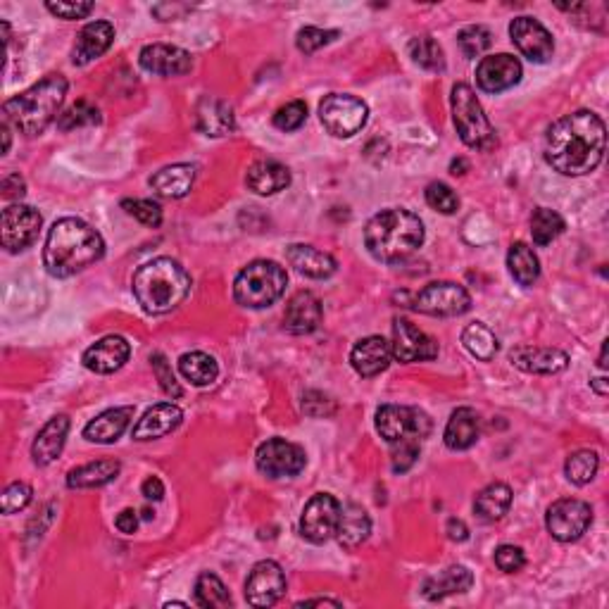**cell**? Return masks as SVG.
Here are the masks:
<instances>
[{
    "instance_id": "obj_40",
    "label": "cell",
    "mask_w": 609,
    "mask_h": 609,
    "mask_svg": "<svg viewBox=\"0 0 609 609\" xmlns=\"http://www.w3.org/2000/svg\"><path fill=\"white\" fill-rule=\"evenodd\" d=\"M567 229L564 219L557 215L555 210H548V207H538L531 217V236L536 246H550L555 238H560Z\"/></svg>"
},
{
    "instance_id": "obj_1",
    "label": "cell",
    "mask_w": 609,
    "mask_h": 609,
    "mask_svg": "<svg viewBox=\"0 0 609 609\" xmlns=\"http://www.w3.org/2000/svg\"><path fill=\"white\" fill-rule=\"evenodd\" d=\"M607 131L590 110L564 115L545 134V162L564 177H583L605 158Z\"/></svg>"
},
{
    "instance_id": "obj_56",
    "label": "cell",
    "mask_w": 609,
    "mask_h": 609,
    "mask_svg": "<svg viewBox=\"0 0 609 609\" xmlns=\"http://www.w3.org/2000/svg\"><path fill=\"white\" fill-rule=\"evenodd\" d=\"M115 526L119 529V533H124V536H131V533H136V529H138V514H136V510H131V507H127V510L119 512L117 519H115Z\"/></svg>"
},
{
    "instance_id": "obj_51",
    "label": "cell",
    "mask_w": 609,
    "mask_h": 609,
    "mask_svg": "<svg viewBox=\"0 0 609 609\" xmlns=\"http://www.w3.org/2000/svg\"><path fill=\"white\" fill-rule=\"evenodd\" d=\"M419 450L422 443H395L391 445V462L395 474H405L407 469H412V464L417 462Z\"/></svg>"
},
{
    "instance_id": "obj_5",
    "label": "cell",
    "mask_w": 609,
    "mask_h": 609,
    "mask_svg": "<svg viewBox=\"0 0 609 609\" xmlns=\"http://www.w3.org/2000/svg\"><path fill=\"white\" fill-rule=\"evenodd\" d=\"M67 89L69 84L62 74H48L39 84L3 105V122L12 124L24 136L43 134L53 124V119L60 115Z\"/></svg>"
},
{
    "instance_id": "obj_41",
    "label": "cell",
    "mask_w": 609,
    "mask_h": 609,
    "mask_svg": "<svg viewBox=\"0 0 609 609\" xmlns=\"http://www.w3.org/2000/svg\"><path fill=\"white\" fill-rule=\"evenodd\" d=\"M196 602L205 609H224L231 607V595L219 576L205 571L196 581Z\"/></svg>"
},
{
    "instance_id": "obj_27",
    "label": "cell",
    "mask_w": 609,
    "mask_h": 609,
    "mask_svg": "<svg viewBox=\"0 0 609 609\" xmlns=\"http://www.w3.org/2000/svg\"><path fill=\"white\" fill-rule=\"evenodd\" d=\"M67 431H69V419L65 414H58L50 422L43 426L36 436L34 445H31V457L39 467H48L62 455V448H65L67 441Z\"/></svg>"
},
{
    "instance_id": "obj_17",
    "label": "cell",
    "mask_w": 609,
    "mask_h": 609,
    "mask_svg": "<svg viewBox=\"0 0 609 609\" xmlns=\"http://www.w3.org/2000/svg\"><path fill=\"white\" fill-rule=\"evenodd\" d=\"M510 36L514 46L519 48V53L526 60L536 62V65H545L555 55L552 34L541 22L533 20V17H517V20H512Z\"/></svg>"
},
{
    "instance_id": "obj_62",
    "label": "cell",
    "mask_w": 609,
    "mask_h": 609,
    "mask_svg": "<svg viewBox=\"0 0 609 609\" xmlns=\"http://www.w3.org/2000/svg\"><path fill=\"white\" fill-rule=\"evenodd\" d=\"M450 169H452V174H455V177H457V174H464L462 169H467V162H464V160H452Z\"/></svg>"
},
{
    "instance_id": "obj_11",
    "label": "cell",
    "mask_w": 609,
    "mask_h": 609,
    "mask_svg": "<svg viewBox=\"0 0 609 609\" xmlns=\"http://www.w3.org/2000/svg\"><path fill=\"white\" fill-rule=\"evenodd\" d=\"M472 307L467 288L452 281H433L414 298V310L429 317H460Z\"/></svg>"
},
{
    "instance_id": "obj_49",
    "label": "cell",
    "mask_w": 609,
    "mask_h": 609,
    "mask_svg": "<svg viewBox=\"0 0 609 609\" xmlns=\"http://www.w3.org/2000/svg\"><path fill=\"white\" fill-rule=\"evenodd\" d=\"M305 119H307V105L303 100H293V103H286L284 108L276 110L274 127L281 131H295L303 127Z\"/></svg>"
},
{
    "instance_id": "obj_61",
    "label": "cell",
    "mask_w": 609,
    "mask_h": 609,
    "mask_svg": "<svg viewBox=\"0 0 609 609\" xmlns=\"http://www.w3.org/2000/svg\"><path fill=\"white\" fill-rule=\"evenodd\" d=\"M590 386H593V391H595V393H598V395H602V398H605V395H607V391H609V388H607V379H605V376H600V379H593V381H590Z\"/></svg>"
},
{
    "instance_id": "obj_13",
    "label": "cell",
    "mask_w": 609,
    "mask_h": 609,
    "mask_svg": "<svg viewBox=\"0 0 609 609\" xmlns=\"http://www.w3.org/2000/svg\"><path fill=\"white\" fill-rule=\"evenodd\" d=\"M338 519H341V502L329 493L312 495L300 517V536L305 541L322 545L336 536Z\"/></svg>"
},
{
    "instance_id": "obj_15",
    "label": "cell",
    "mask_w": 609,
    "mask_h": 609,
    "mask_svg": "<svg viewBox=\"0 0 609 609\" xmlns=\"http://www.w3.org/2000/svg\"><path fill=\"white\" fill-rule=\"evenodd\" d=\"M286 593V574L272 560L257 562L246 581V600L250 607H274Z\"/></svg>"
},
{
    "instance_id": "obj_32",
    "label": "cell",
    "mask_w": 609,
    "mask_h": 609,
    "mask_svg": "<svg viewBox=\"0 0 609 609\" xmlns=\"http://www.w3.org/2000/svg\"><path fill=\"white\" fill-rule=\"evenodd\" d=\"M246 184L257 196H274L291 184V172L276 160H257L248 169Z\"/></svg>"
},
{
    "instance_id": "obj_39",
    "label": "cell",
    "mask_w": 609,
    "mask_h": 609,
    "mask_svg": "<svg viewBox=\"0 0 609 609\" xmlns=\"http://www.w3.org/2000/svg\"><path fill=\"white\" fill-rule=\"evenodd\" d=\"M462 343L464 348H467V353L474 355L476 360L481 362H491L500 350L498 338H495L493 331L483 322L469 324L467 329L462 331Z\"/></svg>"
},
{
    "instance_id": "obj_53",
    "label": "cell",
    "mask_w": 609,
    "mask_h": 609,
    "mask_svg": "<svg viewBox=\"0 0 609 609\" xmlns=\"http://www.w3.org/2000/svg\"><path fill=\"white\" fill-rule=\"evenodd\" d=\"M150 362H153L155 374H158L162 391H165L169 398H181V386L177 384V379H174V372H172V367H169V362L165 360V355L155 353L153 357H150Z\"/></svg>"
},
{
    "instance_id": "obj_30",
    "label": "cell",
    "mask_w": 609,
    "mask_h": 609,
    "mask_svg": "<svg viewBox=\"0 0 609 609\" xmlns=\"http://www.w3.org/2000/svg\"><path fill=\"white\" fill-rule=\"evenodd\" d=\"M474 586V574L462 564H452V567L438 571L436 576L426 579L424 583V598L436 602L443 598H450V595H460L467 593L469 588Z\"/></svg>"
},
{
    "instance_id": "obj_43",
    "label": "cell",
    "mask_w": 609,
    "mask_h": 609,
    "mask_svg": "<svg viewBox=\"0 0 609 609\" xmlns=\"http://www.w3.org/2000/svg\"><path fill=\"white\" fill-rule=\"evenodd\" d=\"M410 58L414 60V65L429 69V72H443L445 69V53L433 36H417V39H412Z\"/></svg>"
},
{
    "instance_id": "obj_64",
    "label": "cell",
    "mask_w": 609,
    "mask_h": 609,
    "mask_svg": "<svg viewBox=\"0 0 609 609\" xmlns=\"http://www.w3.org/2000/svg\"><path fill=\"white\" fill-rule=\"evenodd\" d=\"M165 607H186V602H167Z\"/></svg>"
},
{
    "instance_id": "obj_48",
    "label": "cell",
    "mask_w": 609,
    "mask_h": 609,
    "mask_svg": "<svg viewBox=\"0 0 609 609\" xmlns=\"http://www.w3.org/2000/svg\"><path fill=\"white\" fill-rule=\"evenodd\" d=\"M122 207L143 226H153V229H158L162 224V207L158 203H153V200H124Z\"/></svg>"
},
{
    "instance_id": "obj_12",
    "label": "cell",
    "mask_w": 609,
    "mask_h": 609,
    "mask_svg": "<svg viewBox=\"0 0 609 609\" xmlns=\"http://www.w3.org/2000/svg\"><path fill=\"white\" fill-rule=\"evenodd\" d=\"M255 464L269 479H291L303 472L307 455L300 445L288 443L284 438H269L257 448Z\"/></svg>"
},
{
    "instance_id": "obj_42",
    "label": "cell",
    "mask_w": 609,
    "mask_h": 609,
    "mask_svg": "<svg viewBox=\"0 0 609 609\" xmlns=\"http://www.w3.org/2000/svg\"><path fill=\"white\" fill-rule=\"evenodd\" d=\"M600 469V457L595 450H576L567 457V464H564V474L571 483L576 486H586L595 479Z\"/></svg>"
},
{
    "instance_id": "obj_54",
    "label": "cell",
    "mask_w": 609,
    "mask_h": 609,
    "mask_svg": "<svg viewBox=\"0 0 609 609\" xmlns=\"http://www.w3.org/2000/svg\"><path fill=\"white\" fill-rule=\"evenodd\" d=\"M46 10L53 12L60 20H84L93 12V3H46Z\"/></svg>"
},
{
    "instance_id": "obj_20",
    "label": "cell",
    "mask_w": 609,
    "mask_h": 609,
    "mask_svg": "<svg viewBox=\"0 0 609 609\" xmlns=\"http://www.w3.org/2000/svg\"><path fill=\"white\" fill-rule=\"evenodd\" d=\"M129 355H131V345L127 338L105 336L86 350L81 362H84V367L89 369V372L115 374L129 362Z\"/></svg>"
},
{
    "instance_id": "obj_16",
    "label": "cell",
    "mask_w": 609,
    "mask_h": 609,
    "mask_svg": "<svg viewBox=\"0 0 609 609\" xmlns=\"http://www.w3.org/2000/svg\"><path fill=\"white\" fill-rule=\"evenodd\" d=\"M393 357L403 364L412 362H429L438 357V343L429 334H424L419 326H414L407 319H395L393 322Z\"/></svg>"
},
{
    "instance_id": "obj_7",
    "label": "cell",
    "mask_w": 609,
    "mask_h": 609,
    "mask_svg": "<svg viewBox=\"0 0 609 609\" xmlns=\"http://www.w3.org/2000/svg\"><path fill=\"white\" fill-rule=\"evenodd\" d=\"M452 119H455L457 134H460L464 146L474 150H491L498 146V136H495L493 124L488 122L486 112H483L479 98L469 84L452 86Z\"/></svg>"
},
{
    "instance_id": "obj_24",
    "label": "cell",
    "mask_w": 609,
    "mask_h": 609,
    "mask_svg": "<svg viewBox=\"0 0 609 609\" xmlns=\"http://www.w3.org/2000/svg\"><path fill=\"white\" fill-rule=\"evenodd\" d=\"M184 422V412L174 403H160L143 414L138 424L131 431L134 441H155V438L167 436V433L177 431Z\"/></svg>"
},
{
    "instance_id": "obj_57",
    "label": "cell",
    "mask_w": 609,
    "mask_h": 609,
    "mask_svg": "<svg viewBox=\"0 0 609 609\" xmlns=\"http://www.w3.org/2000/svg\"><path fill=\"white\" fill-rule=\"evenodd\" d=\"M141 493H143V498H146V500L158 502V500L165 498V486H162V481L158 479V476H148V479L143 481Z\"/></svg>"
},
{
    "instance_id": "obj_45",
    "label": "cell",
    "mask_w": 609,
    "mask_h": 609,
    "mask_svg": "<svg viewBox=\"0 0 609 609\" xmlns=\"http://www.w3.org/2000/svg\"><path fill=\"white\" fill-rule=\"evenodd\" d=\"M457 41H460L464 58L474 60L491 48L493 36H491V31H488L486 27H481V24H472V27H464L460 31Z\"/></svg>"
},
{
    "instance_id": "obj_46",
    "label": "cell",
    "mask_w": 609,
    "mask_h": 609,
    "mask_svg": "<svg viewBox=\"0 0 609 609\" xmlns=\"http://www.w3.org/2000/svg\"><path fill=\"white\" fill-rule=\"evenodd\" d=\"M426 203L429 207H433L436 212H441V215H452V212H457V207H460V198H457V193L452 191L448 184H443V181H433V184L426 186Z\"/></svg>"
},
{
    "instance_id": "obj_2",
    "label": "cell",
    "mask_w": 609,
    "mask_h": 609,
    "mask_svg": "<svg viewBox=\"0 0 609 609\" xmlns=\"http://www.w3.org/2000/svg\"><path fill=\"white\" fill-rule=\"evenodd\" d=\"M103 255V236L84 219L65 217L50 226L46 248H43V265L55 279H69L84 272L86 267L96 265Z\"/></svg>"
},
{
    "instance_id": "obj_55",
    "label": "cell",
    "mask_w": 609,
    "mask_h": 609,
    "mask_svg": "<svg viewBox=\"0 0 609 609\" xmlns=\"http://www.w3.org/2000/svg\"><path fill=\"white\" fill-rule=\"evenodd\" d=\"M24 193H27V184H24V179L20 174H8V177L3 179V198L12 200V198H22Z\"/></svg>"
},
{
    "instance_id": "obj_4",
    "label": "cell",
    "mask_w": 609,
    "mask_h": 609,
    "mask_svg": "<svg viewBox=\"0 0 609 609\" xmlns=\"http://www.w3.org/2000/svg\"><path fill=\"white\" fill-rule=\"evenodd\" d=\"M424 243V224L414 212L403 207L381 210L364 226V246L374 260L393 262L405 260Z\"/></svg>"
},
{
    "instance_id": "obj_9",
    "label": "cell",
    "mask_w": 609,
    "mask_h": 609,
    "mask_svg": "<svg viewBox=\"0 0 609 609\" xmlns=\"http://www.w3.org/2000/svg\"><path fill=\"white\" fill-rule=\"evenodd\" d=\"M319 119L324 129L336 138H350L360 134L369 119V108L362 98L348 93H329L319 103Z\"/></svg>"
},
{
    "instance_id": "obj_3",
    "label": "cell",
    "mask_w": 609,
    "mask_h": 609,
    "mask_svg": "<svg viewBox=\"0 0 609 609\" xmlns=\"http://www.w3.org/2000/svg\"><path fill=\"white\" fill-rule=\"evenodd\" d=\"M191 274L172 257H155L136 269L134 295L143 312L148 315H167L177 310L191 293Z\"/></svg>"
},
{
    "instance_id": "obj_34",
    "label": "cell",
    "mask_w": 609,
    "mask_h": 609,
    "mask_svg": "<svg viewBox=\"0 0 609 609\" xmlns=\"http://www.w3.org/2000/svg\"><path fill=\"white\" fill-rule=\"evenodd\" d=\"M119 472H122V464L117 460H98L81 464V467L72 469L67 474V488L72 491H84V488H100L105 483L115 481Z\"/></svg>"
},
{
    "instance_id": "obj_59",
    "label": "cell",
    "mask_w": 609,
    "mask_h": 609,
    "mask_svg": "<svg viewBox=\"0 0 609 609\" xmlns=\"http://www.w3.org/2000/svg\"><path fill=\"white\" fill-rule=\"evenodd\" d=\"M153 10H158V12H169L167 15V20L165 22H169V20H177L179 15H184V12H188V8L186 5H155Z\"/></svg>"
},
{
    "instance_id": "obj_8",
    "label": "cell",
    "mask_w": 609,
    "mask_h": 609,
    "mask_svg": "<svg viewBox=\"0 0 609 609\" xmlns=\"http://www.w3.org/2000/svg\"><path fill=\"white\" fill-rule=\"evenodd\" d=\"M376 431L388 445L422 443L431 433V417L419 407L384 405L376 412Z\"/></svg>"
},
{
    "instance_id": "obj_18",
    "label": "cell",
    "mask_w": 609,
    "mask_h": 609,
    "mask_svg": "<svg viewBox=\"0 0 609 609\" xmlns=\"http://www.w3.org/2000/svg\"><path fill=\"white\" fill-rule=\"evenodd\" d=\"M521 62L510 53L488 55L476 65V84L486 93H502L521 81Z\"/></svg>"
},
{
    "instance_id": "obj_10",
    "label": "cell",
    "mask_w": 609,
    "mask_h": 609,
    "mask_svg": "<svg viewBox=\"0 0 609 609\" xmlns=\"http://www.w3.org/2000/svg\"><path fill=\"white\" fill-rule=\"evenodd\" d=\"M593 524V510L588 502L576 498H562L552 502L545 514V526H548L550 536L560 543L579 541Z\"/></svg>"
},
{
    "instance_id": "obj_47",
    "label": "cell",
    "mask_w": 609,
    "mask_h": 609,
    "mask_svg": "<svg viewBox=\"0 0 609 609\" xmlns=\"http://www.w3.org/2000/svg\"><path fill=\"white\" fill-rule=\"evenodd\" d=\"M338 36L336 29H319V27H305L298 31V36H295V46H298L300 53L312 55L317 53L319 48L329 46L331 41H334Z\"/></svg>"
},
{
    "instance_id": "obj_60",
    "label": "cell",
    "mask_w": 609,
    "mask_h": 609,
    "mask_svg": "<svg viewBox=\"0 0 609 609\" xmlns=\"http://www.w3.org/2000/svg\"><path fill=\"white\" fill-rule=\"evenodd\" d=\"M324 605H329V607H341V602H338V600H329V598H315V600H303V602H298V605H295V607H324Z\"/></svg>"
},
{
    "instance_id": "obj_26",
    "label": "cell",
    "mask_w": 609,
    "mask_h": 609,
    "mask_svg": "<svg viewBox=\"0 0 609 609\" xmlns=\"http://www.w3.org/2000/svg\"><path fill=\"white\" fill-rule=\"evenodd\" d=\"M134 407H112V410H105L103 414H98L93 422L86 424L84 438L91 443L98 445H110L117 443L119 436L129 429L131 419H134Z\"/></svg>"
},
{
    "instance_id": "obj_52",
    "label": "cell",
    "mask_w": 609,
    "mask_h": 609,
    "mask_svg": "<svg viewBox=\"0 0 609 609\" xmlns=\"http://www.w3.org/2000/svg\"><path fill=\"white\" fill-rule=\"evenodd\" d=\"M495 564H498V569L505 571V574H517V571L524 569L526 555L517 545H500V548L495 550Z\"/></svg>"
},
{
    "instance_id": "obj_29",
    "label": "cell",
    "mask_w": 609,
    "mask_h": 609,
    "mask_svg": "<svg viewBox=\"0 0 609 609\" xmlns=\"http://www.w3.org/2000/svg\"><path fill=\"white\" fill-rule=\"evenodd\" d=\"M193 181H196V167L179 162V165L162 167L160 172H155L153 177H150V188L162 198L179 200L188 196V191L193 188Z\"/></svg>"
},
{
    "instance_id": "obj_6",
    "label": "cell",
    "mask_w": 609,
    "mask_h": 609,
    "mask_svg": "<svg viewBox=\"0 0 609 609\" xmlns=\"http://www.w3.org/2000/svg\"><path fill=\"white\" fill-rule=\"evenodd\" d=\"M288 274L274 260H255L238 272L234 281V298L248 310L272 307L286 293Z\"/></svg>"
},
{
    "instance_id": "obj_44",
    "label": "cell",
    "mask_w": 609,
    "mask_h": 609,
    "mask_svg": "<svg viewBox=\"0 0 609 609\" xmlns=\"http://www.w3.org/2000/svg\"><path fill=\"white\" fill-rule=\"evenodd\" d=\"M93 124H100V110L96 105H91L89 100H79V103H74L72 108H67L58 117L60 131L84 129V127H93Z\"/></svg>"
},
{
    "instance_id": "obj_28",
    "label": "cell",
    "mask_w": 609,
    "mask_h": 609,
    "mask_svg": "<svg viewBox=\"0 0 609 609\" xmlns=\"http://www.w3.org/2000/svg\"><path fill=\"white\" fill-rule=\"evenodd\" d=\"M288 265L295 267V272H300L307 279H329L336 274V260L324 250L303 246V243H295L286 250Z\"/></svg>"
},
{
    "instance_id": "obj_38",
    "label": "cell",
    "mask_w": 609,
    "mask_h": 609,
    "mask_svg": "<svg viewBox=\"0 0 609 609\" xmlns=\"http://www.w3.org/2000/svg\"><path fill=\"white\" fill-rule=\"evenodd\" d=\"M179 372L186 381H191L193 386L203 388V386L215 384L217 376H219V364L212 355L200 353V350H196V353L181 355Z\"/></svg>"
},
{
    "instance_id": "obj_63",
    "label": "cell",
    "mask_w": 609,
    "mask_h": 609,
    "mask_svg": "<svg viewBox=\"0 0 609 609\" xmlns=\"http://www.w3.org/2000/svg\"><path fill=\"white\" fill-rule=\"evenodd\" d=\"M600 369H607V341L602 343V350H600V362H598Z\"/></svg>"
},
{
    "instance_id": "obj_23",
    "label": "cell",
    "mask_w": 609,
    "mask_h": 609,
    "mask_svg": "<svg viewBox=\"0 0 609 609\" xmlns=\"http://www.w3.org/2000/svg\"><path fill=\"white\" fill-rule=\"evenodd\" d=\"M322 324V303L315 293L298 291L288 300L284 312V326L295 336L312 334Z\"/></svg>"
},
{
    "instance_id": "obj_33",
    "label": "cell",
    "mask_w": 609,
    "mask_h": 609,
    "mask_svg": "<svg viewBox=\"0 0 609 609\" xmlns=\"http://www.w3.org/2000/svg\"><path fill=\"white\" fill-rule=\"evenodd\" d=\"M369 533H372V519L364 507L360 505H345L341 507V519H338L336 526V538L343 548L355 550L367 541Z\"/></svg>"
},
{
    "instance_id": "obj_50",
    "label": "cell",
    "mask_w": 609,
    "mask_h": 609,
    "mask_svg": "<svg viewBox=\"0 0 609 609\" xmlns=\"http://www.w3.org/2000/svg\"><path fill=\"white\" fill-rule=\"evenodd\" d=\"M31 495H34V491H31V486H27V483L22 481L10 483V486L3 491V514L22 512L31 502Z\"/></svg>"
},
{
    "instance_id": "obj_31",
    "label": "cell",
    "mask_w": 609,
    "mask_h": 609,
    "mask_svg": "<svg viewBox=\"0 0 609 609\" xmlns=\"http://www.w3.org/2000/svg\"><path fill=\"white\" fill-rule=\"evenodd\" d=\"M481 436V417L472 407H460L450 414L445 426V445L450 450H469Z\"/></svg>"
},
{
    "instance_id": "obj_35",
    "label": "cell",
    "mask_w": 609,
    "mask_h": 609,
    "mask_svg": "<svg viewBox=\"0 0 609 609\" xmlns=\"http://www.w3.org/2000/svg\"><path fill=\"white\" fill-rule=\"evenodd\" d=\"M196 119H198V129L203 131L205 136H226L234 131V112H231L229 105L217 98L200 100Z\"/></svg>"
},
{
    "instance_id": "obj_19",
    "label": "cell",
    "mask_w": 609,
    "mask_h": 609,
    "mask_svg": "<svg viewBox=\"0 0 609 609\" xmlns=\"http://www.w3.org/2000/svg\"><path fill=\"white\" fill-rule=\"evenodd\" d=\"M138 65L150 74H158V77H181L193 69V58L188 50L179 46L150 43L138 55Z\"/></svg>"
},
{
    "instance_id": "obj_25",
    "label": "cell",
    "mask_w": 609,
    "mask_h": 609,
    "mask_svg": "<svg viewBox=\"0 0 609 609\" xmlns=\"http://www.w3.org/2000/svg\"><path fill=\"white\" fill-rule=\"evenodd\" d=\"M112 41H115V27H112L110 22L98 20L86 24V27L81 29V34L77 36V43H74L72 62L79 67L89 65V62L98 60L100 55L108 53Z\"/></svg>"
},
{
    "instance_id": "obj_14",
    "label": "cell",
    "mask_w": 609,
    "mask_h": 609,
    "mask_svg": "<svg viewBox=\"0 0 609 609\" xmlns=\"http://www.w3.org/2000/svg\"><path fill=\"white\" fill-rule=\"evenodd\" d=\"M43 217L31 205H10L3 210V226H0V241L8 253H22L39 238Z\"/></svg>"
},
{
    "instance_id": "obj_37",
    "label": "cell",
    "mask_w": 609,
    "mask_h": 609,
    "mask_svg": "<svg viewBox=\"0 0 609 609\" xmlns=\"http://www.w3.org/2000/svg\"><path fill=\"white\" fill-rule=\"evenodd\" d=\"M512 507V488L507 483H491L476 495L474 510L483 521H498L510 512Z\"/></svg>"
},
{
    "instance_id": "obj_58",
    "label": "cell",
    "mask_w": 609,
    "mask_h": 609,
    "mask_svg": "<svg viewBox=\"0 0 609 609\" xmlns=\"http://www.w3.org/2000/svg\"><path fill=\"white\" fill-rule=\"evenodd\" d=\"M445 531H448L450 541L462 543L469 538V529H467V524H464L462 519H448V529H445Z\"/></svg>"
},
{
    "instance_id": "obj_36",
    "label": "cell",
    "mask_w": 609,
    "mask_h": 609,
    "mask_svg": "<svg viewBox=\"0 0 609 609\" xmlns=\"http://www.w3.org/2000/svg\"><path fill=\"white\" fill-rule=\"evenodd\" d=\"M507 269H510L512 279L519 286H533L541 276V262L538 255L533 253L531 246H526L524 241L512 243L510 253H507Z\"/></svg>"
},
{
    "instance_id": "obj_22",
    "label": "cell",
    "mask_w": 609,
    "mask_h": 609,
    "mask_svg": "<svg viewBox=\"0 0 609 609\" xmlns=\"http://www.w3.org/2000/svg\"><path fill=\"white\" fill-rule=\"evenodd\" d=\"M510 360L526 374H560L569 367V355L557 348H533L519 345L510 353Z\"/></svg>"
},
{
    "instance_id": "obj_21",
    "label": "cell",
    "mask_w": 609,
    "mask_h": 609,
    "mask_svg": "<svg viewBox=\"0 0 609 609\" xmlns=\"http://www.w3.org/2000/svg\"><path fill=\"white\" fill-rule=\"evenodd\" d=\"M391 360V343H388L384 336L362 338V341H357L353 353H350V364H353L355 372L364 376V379H372V376L386 372Z\"/></svg>"
}]
</instances>
